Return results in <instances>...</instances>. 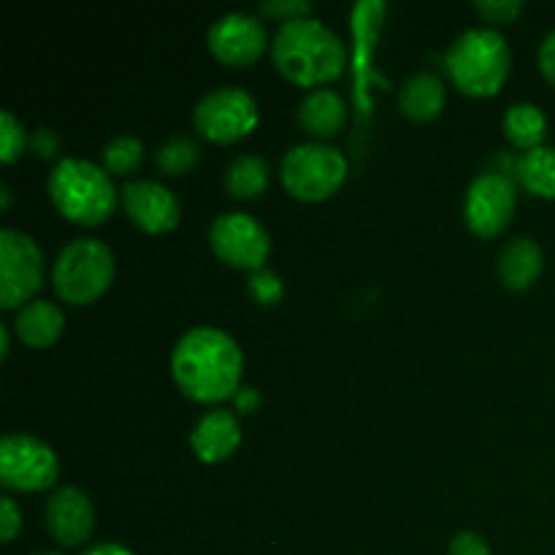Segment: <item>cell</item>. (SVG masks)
<instances>
[{
	"label": "cell",
	"mask_w": 555,
	"mask_h": 555,
	"mask_svg": "<svg viewBox=\"0 0 555 555\" xmlns=\"http://www.w3.org/2000/svg\"><path fill=\"white\" fill-rule=\"evenodd\" d=\"M244 356L236 341L220 328L198 325L177 341L171 352V374L179 390L201 404H217L242 390Z\"/></svg>",
	"instance_id": "obj_1"
},
{
	"label": "cell",
	"mask_w": 555,
	"mask_h": 555,
	"mask_svg": "<svg viewBox=\"0 0 555 555\" xmlns=\"http://www.w3.org/2000/svg\"><path fill=\"white\" fill-rule=\"evenodd\" d=\"M271 57L287 81L318 87L345 70V43L314 16L282 22L271 41Z\"/></svg>",
	"instance_id": "obj_2"
},
{
	"label": "cell",
	"mask_w": 555,
	"mask_h": 555,
	"mask_svg": "<svg viewBox=\"0 0 555 555\" xmlns=\"http://www.w3.org/2000/svg\"><path fill=\"white\" fill-rule=\"evenodd\" d=\"M513 54L507 41L493 27L464 30L444 54V68L461 92L477 98L496 95L509 76Z\"/></svg>",
	"instance_id": "obj_3"
},
{
	"label": "cell",
	"mask_w": 555,
	"mask_h": 555,
	"mask_svg": "<svg viewBox=\"0 0 555 555\" xmlns=\"http://www.w3.org/2000/svg\"><path fill=\"white\" fill-rule=\"evenodd\" d=\"M47 190L60 215L79 225H101L119 198L106 168L81 157L57 160L49 173Z\"/></svg>",
	"instance_id": "obj_4"
},
{
	"label": "cell",
	"mask_w": 555,
	"mask_h": 555,
	"mask_svg": "<svg viewBox=\"0 0 555 555\" xmlns=\"http://www.w3.org/2000/svg\"><path fill=\"white\" fill-rule=\"evenodd\" d=\"M114 280V253L101 238L81 236L60 249L52 269L54 293L70 307H87L108 291Z\"/></svg>",
	"instance_id": "obj_5"
},
{
	"label": "cell",
	"mask_w": 555,
	"mask_h": 555,
	"mask_svg": "<svg viewBox=\"0 0 555 555\" xmlns=\"http://www.w3.org/2000/svg\"><path fill=\"white\" fill-rule=\"evenodd\" d=\"M282 184L298 201H325L341 188L347 160L331 144H296L282 157Z\"/></svg>",
	"instance_id": "obj_6"
},
{
	"label": "cell",
	"mask_w": 555,
	"mask_h": 555,
	"mask_svg": "<svg viewBox=\"0 0 555 555\" xmlns=\"http://www.w3.org/2000/svg\"><path fill=\"white\" fill-rule=\"evenodd\" d=\"M43 285V253L27 233L3 228L0 231V304L3 309H22L36 301Z\"/></svg>",
	"instance_id": "obj_7"
},
{
	"label": "cell",
	"mask_w": 555,
	"mask_h": 555,
	"mask_svg": "<svg viewBox=\"0 0 555 555\" xmlns=\"http://www.w3.org/2000/svg\"><path fill=\"white\" fill-rule=\"evenodd\" d=\"M193 125L206 141L233 144L258 125V103L242 87H217L198 101Z\"/></svg>",
	"instance_id": "obj_8"
},
{
	"label": "cell",
	"mask_w": 555,
	"mask_h": 555,
	"mask_svg": "<svg viewBox=\"0 0 555 555\" xmlns=\"http://www.w3.org/2000/svg\"><path fill=\"white\" fill-rule=\"evenodd\" d=\"M60 475V461L49 444L30 434H9L0 442V482L9 491L36 493L52 488Z\"/></svg>",
	"instance_id": "obj_9"
},
{
	"label": "cell",
	"mask_w": 555,
	"mask_h": 555,
	"mask_svg": "<svg viewBox=\"0 0 555 555\" xmlns=\"http://www.w3.org/2000/svg\"><path fill=\"white\" fill-rule=\"evenodd\" d=\"M209 244L233 269H263L271 253L269 231L247 211H225L209 225Z\"/></svg>",
	"instance_id": "obj_10"
},
{
	"label": "cell",
	"mask_w": 555,
	"mask_h": 555,
	"mask_svg": "<svg viewBox=\"0 0 555 555\" xmlns=\"http://www.w3.org/2000/svg\"><path fill=\"white\" fill-rule=\"evenodd\" d=\"M515 204H518V193H515V182L507 173H480L466 190V225L482 238L496 236L513 220Z\"/></svg>",
	"instance_id": "obj_11"
},
{
	"label": "cell",
	"mask_w": 555,
	"mask_h": 555,
	"mask_svg": "<svg viewBox=\"0 0 555 555\" xmlns=\"http://www.w3.org/2000/svg\"><path fill=\"white\" fill-rule=\"evenodd\" d=\"M209 52L225 65H249L263 54L266 49V27L258 16L231 11L211 22L206 33Z\"/></svg>",
	"instance_id": "obj_12"
},
{
	"label": "cell",
	"mask_w": 555,
	"mask_h": 555,
	"mask_svg": "<svg viewBox=\"0 0 555 555\" xmlns=\"http://www.w3.org/2000/svg\"><path fill=\"white\" fill-rule=\"evenodd\" d=\"M122 209L141 231L168 233L179 222V201L166 184L152 179H135L119 190Z\"/></svg>",
	"instance_id": "obj_13"
},
{
	"label": "cell",
	"mask_w": 555,
	"mask_h": 555,
	"mask_svg": "<svg viewBox=\"0 0 555 555\" xmlns=\"http://www.w3.org/2000/svg\"><path fill=\"white\" fill-rule=\"evenodd\" d=\"M47 529L60 545L79 547L87 542L95 529V507L90 496L74 486H65L49 496L47 509H43Z\"/></svg>",
	"instance_id": "obj_14"
},
{
	"label": "cell",
	"mask_w": 555,
	"mask_h": 555,
	"mask_svg": "<svg viewBox=\"0 0 555 555\" xmlns=\"http://www.w3.org/2000/svg\"><path fill=\"white\" fill-rule=\"evenodd\" d=\"M238 442H242V426L238 417L228 410L206 412L190 434V444L204 464L225 461L238 448Z\"/></svg>",
	"instance_id": "obj_15"
},
{
	"label": "cell",
	"mask_w": 555,
	"mask_h": 555,
	"mask_svg": "<svg viewBox=\"0 0 555 555\" xmlns=\"http://www.w3.org/2000/svg\"><path fill=\"white\" fill-rule=\"evenodd\" d=\"M345 117V98L331 87H318L298 103V122L314 139H331V135L339 133Z\"/></svg>",
	"instance_id": "obj_16"
},
{
	"label": "cell",
	"mask_w": 555,
	"mask_h": 555,
	"mask_svg": "<svg viewBox=\"0 0 555 555\" xmlns=\"http://www.w3.org/2000/svg\"><path fill=\"white\" fill-rule=\"evenodd\" d=\"M65 325V314L57 304L43 301V298H36V301L25 304V307L16 312L14 331L20 336V341H25L33 350H43V347H52L54 341L60 339Z\"/></svg>",
	"instance_id": "obj_17"
},
{
	"label": "cell",
	"mask_w": 555,
	"mask_h": 555,
	"mask_svg": "<svg viewBox=\"0 0 555 555\" xmlns=\"http://www.w3.org/2000/svg\"><path fill=\"white\" fill-rule=\"evenodd\" d=\"M542 269H545V255L534 238H513L499 258V274L509 291H526V287L534 285Z\"/></svg>",
	"instance_id": "obj_18"
},
{
	"label": "cell",
	"mask_w": 555,
	"mask_h": 555,
	"mask_svg": "<svg viewBox=\"0 0 555 555\" xmlns=\"http://www.w3.org/2000/svg\"><path fill=\"white\" fill-rule=\"evenodd\" d=\"M444 101H448L444 81L431 70L412 74L399 90V108L404 112V117L415 119V122H428L437 117L444 108Z\"/></svg>",
	"instance_id": "obj_19"
},
{
	"label": "cell",
	"mask_w": 555,
	"mask_h": 555,
	"mask_svg": "<svg viewBox=\"0 0 555 555\" xmlns=\"http://www.w3.org/2000/svg\"><path fill=\"white\" fill-rule=\"evenodd\" d=\"M504 133L518 150H537V146H542L547 133L545 112L534 103H513L504 114Z\"/></svg>",
	"instance_id": "obj_20"
},
{
	"label": "cell",
	"mask_w": 555,
	"mask_h": 555,
	"mask_svg": "<svg viewBox=\"0 0 555 555\" xmlns=\"http://www.w3.org/2000/svg\"><path fill=\"white\" fill-rule=\"evenodd\" d=\"M269 163L260 155H238L233 157L225 171V190L231 198L249 201L269 188Z\"/></svg>",
	"instance_id": "obj_21"
},
{
	"label": "cell",
	"mask_w": 555,
	"mask_h": 555,
	"mask_svg": "<svg viewBox=\"0 0 555 555\" xmlns=\"http://www.w3.org/2000/svg\"><path fill=\"white\" fill-rule=\"evenodd\" d=\"M518 179L531 195L555 198V146H537L518 160Z\"/></svg>",
	"instance_id": "obj_22"
},
{
	"label": "cell",
	"mask_w": 555,
	"mask_h": 555,
	"mask_svg": "<svg viewBox=\"0 0 555 555\" xmlns=\"http://www.w3.org/2000/svg\"><path fill=\"white\" fill-rule=\"evenodd\" d=\"M198 157L201 146L190 135H171V139L157 146L155 163L166 177H182L198 163Z\"/></svg>",
	"instance_id": "obj_23"
},
{
	"label": "cell",
	"mask_w": 555,
	"mask_h": 555,
	"mask_svg": "<svg viewBox=\"0 0 555 555\" xmlns=\"http://www.w3.org/2000/svg\"><path fill=\"white\" fill-rule=\"evenodd\" d=\"M101 157L103 168L108 173L125 177V173H133L144 163V144L135 135H117V139H112L103 146Z\"/></svg>",
	"instance_id": "obj_24"
},
{
	"label": "cell",
	"mask_w": 555,
	"mask_h": 555,
	"mask_svg": "<svg viewBox=\"0 0 555 555\" xmlns=\"http://www.w3.org/2000/svg\"><path fill=\"white\" fill-rule=\"evenodd\" d=\"M27 133L11 112H0V160L14 163L25 152Z\"/></svg>",
	"instance_id": "obj_25"
},
{
	"label": "cell",
	"mask_w": 555,
	"mask_h": 555,
	"mask_svg": "<svg viewBox=\"0 0 555 555\" xmlns=\"http://www.w3.org/2000/svg\"><path fill=\"white\" fill-rule=\"evenodd\" d=\"M309 11H312V3H307V0H266V3H260V14L282 22L301 20V16H309Z\"/></svg>",
	"instance_id": "obj_26"
},
{
	"label": "cell",
	"mask_w": 555,
	"mask_h": 555,
	"mask_svg": "<svg viewBox=\"0 0 555 555\" xmlns=\"http://www.w3.org/2000/svg\"><path fill=\"white\" fill-rule=\"evenodd\" d=\"M249 291H253V296L258 298L260 304H274L280 301L282 296V282L276 274L260 269V271H253V276H249Z\"/></svg>",
	"instance_id": "obj_27"
},
{
	"label": "cell",
	"mask_w": 555,
	"mask_h": 555,
	"mask_svg": "<svg viewBox=\"0 0 555 555\" xmlns=\"http://www.w3.org/2000/svg\"><path fill=\"white\" fill-rule=\"evenodd\" d=\"M475 11L488 22H513L524 11V3L520 0H480L475 3Z\"/></svg>",
	"instance_id": "obj_28"
},
{
	"label": "cell",
	"mask_w": 555,
	"mask_h": 555,
	"mask_svg": "<svg viewBox=\"0 0 555 555\" xmlns=\"http://www.w3.org/2000/svg\"><path fill=\"white\" fill-rule=\"evenodd\" d=\"M22 529V513L11 496H3L0 502V540L11 542Z\"/></svg>",
	"instance_id": "obj_29"
},
{
	"label": "cell",
	"mask_w": 555,
	"mask_h": 555,
	"mask_svg": "<svg viewBox=\"0 0 555 555\" xmlns=\"http://www.w3.org/2000/svg\"><path fill=\"white\" fill-rule=\"evenodd\" d=\"M450 555H491V547L475 531H461L450 540Z\"/></svg>",
	"instance_id": "obj_30"
},
{
	"label": "cell",
	"mask_w": 555,
	"mask_h": 555,
	"mask_svg": "<svg viewBox=\"0 0 555 555\" xmlns=\"http://www.w3.org/2000/svg\"><path fill=\"white\" fill-rule=\"evenodd\" d=\"M30 146H33V152H36L38 157H52V155H57L60 139L54 135V130L41 128V130H36V133H33Z\"/></svg>",
	"instance_id": "obj_31"
},
{
	"label": "cell",
	"mask_w": 555,
	"mask_h": 555,
	"mask_svg": "<svg viewBox=\"0 0 555 555\" xmlns=\"http://www.w3.org/2000/svg\"><path fill=\"white\" fill-rule=\"evenodd\" d=\"M540 68L545 74V79L555 87V30L547 33L545 41L540 47Z\"/></svg>",
	"instance_id": "obj_32"
},
{
	"label": "cell",
	"mask_w": 555,
	"mask_h": 555,
	"mask_svg": "<svg viewBox=\"0 0 555 555\" xmlns=\"http://www.w3.org/2000/svg\"><path fill=\"white\" fill-rule=\"evenodd\" d=\"M81 555H133L128 551V547L117 545V542H101V545L90 547V551H85Z\"/></svg>",
	"instance_id": "obj_33"
},
{
	"label": "cell",
	"mask_w": 555,
	"mask_h": 555,
	"mask_svg": "<svg viewBox=\"0 0 555 555\" xmlns=\"http://www.w3.org/2000/svg\"><path fill=\"white\" fill-rule=\"evenodd\" d=\"M236 401H238V410L249 412L255 404H258V393H255L253 388H242V390H238Z\"/></svg>",
	"instance_id": "obj_34"
},
{
	"label": "cell",
	"mask_w": 555,
	"mask_h": 555,
	"mask_svg": "<svg viewBox=\"0 0 555 555\" xmlns=\"http://www.w3.org/2000/svg\"><path fill=\"white\" fill-rule=\"evenodd\" d=\"M0 356H9V325H0Z\"/></svg>",
	"instance_id": "obj_35"
},
{
	"label": "cell",
	"mask_w": 555,
	"mask_h": 555,
	"mask_svg": "<svg viewBox=\"0 0 555 555\" xmlns=\"http://www.w3.org/2000/svg\"><path fill=\"white\" fill-rule=\"evenodd\" d=\"M0 195H3V209H9V206H11V190L5 188V184L0 188Z\"/></svg>",
	"instance_id": "obj_36"
},
{
	"label": "cell",
	"mask_w": 555,
	"mask_h": 555,
	"mask_svg": "<svg viewBox=\"0 0 555 555\" xmlns=\"http://www.w3.org/2000/svg\"><path fill=\"white\" fill-rule=\"evenodd\" d=\"M36 555H60V553H36Z\"/></svg>",
	"instance_id": "obj_37"
}]
</instances>
